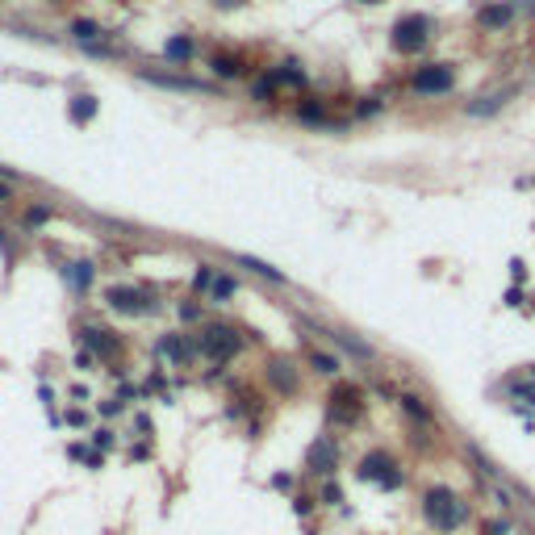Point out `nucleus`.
<instances>
[{
    "mask_svg": "<svg viewBox=\"0 0 535 535\" xmlns=\"http://www.w3.org/2000/svg\"><path fill=\"white\" fill-rule=\"evenodd\" d=\"M67 280H71V289H88L92 284V264H67Z\"/></svg>",
    "mask_w": 535,
    "mask_h": 535,
    "instance_id": "24",
    "label": "nucleus"
},
{
    "mask_svg": "<svg viewBox=\"0 0 535 535\" xmlns=\"http://www.w3.org/2000/svg\"><path fill=\"white\" fill-rule=\"evenodd\" d=\"M251 96H255V100H272V80H255V88H251Z\"/></svg>",
    "mask_w": 535,
    "mask_h": 535,
    "instance_id": "30",
    "label": "nucleus"
},
{
    "mask_svg": "<svg viewBox=\"0 0 535 535\" xmlns=\"http://www.w3.org/2000/svg\"><path fill=\"white\" fill-rule=\"evenodd\" d=\"M297 117H301L306 126H322V122H326V109H322L318 100H301V105H297Z\"/></svg>",
    "mask_w": 535,
    "mask_h": 535,
    "instance_id": "23",
    "label": "nucleus"
},
{
    "mask_svg": "<svg viewBox=\"0 0 535 535\" xmlns=\"http://www.w3.org/2000/svg\"><path fill=\"white\" fill-rule=\"evenodd\" d=\"M310 368L313 372H322V376H339V368H343V364H339V356H326V352H310Z\"/></svg>",
    "mask_w": 535,
    "mask_h": 535,
    "instance_id": "21",
    "label": "nucleus"
},
{
    "mask_svg": "<svg viewBox=\"0 0 535 535\" xmlns=\"http://www.w3.org/2000/svg\"><path fill=\"white\" fill-rule=\"evenodd\" d=\"M46 214H50V209H46V205H34V209H30V214H25V222H30V226H38V222H46Z\"/></svg>",
    "mask_w": 535,
    "mask_h": 535,
    "instance_id": "32",
    "label": "nucleus"
},
{
    "mask_svg": "<svg viewBox=\"0 0 535 535\" xmlns=\"http://www.w3.org/2000/svg\"><path fill=\"white\" fill-rule=\"evenodd\" d=\"M510 393L519 401H535V385H519V381H510Z\"/></svg>",
    "mask_w": 535,
    "mask_h": 535,
    "instance_id": "29",
    "label": "nucleus"
},
{
    "mask_svg": "<svg viewBox=\"0 0 535 535\" xmlns=\"http://www.w3.org/2000/svg\"><path fill=\"white\" fill-rule=\"evenodd\" d=\"M531 306H535V301H531Z\"/></svg>",
    "mask_w": 535,
    "mask_h": 535,
    "instance_id": "41",
    "label": "nucleus"
},
{
    "mask_svg": "<svg viewBox=\"0 0 535 535\" xmlns=\"http://www.w3.org/2000/svg\"><path fill=\"white\" fill-rule=\"evenodd\" d=\"M197 352L209 359H234L243 352V330L238 326H230V322H209L205 330H201V339H197Z\"/></svg>",
    "mask_w": 535,
    "mask_h": 535,
    "instance_id": "2",
    "label": "nucleus"
},
{
    "mask_svg": "<svg viewBox=\"0 0 535 535\" xmlns=\"http://www.w3.org/2000/svg\"><path fill=\"white\" fill-rule=\"evenodd\" d=\"M234 264H238V268H251L255 276H268L272 284H284V272H280V268H272V264H264V260H255V255H238Z\"/></svg>",
    "mask_w": 535,
    "mask_h": 535,
    "instance_id": "15",
    "label": "nucleus"
},
{
    "mask_svg": "<svg viewBox=\"0 0 535 535\" xmlns=\"http://www.w3.org/2000/svg\"><path fill=\"white\" fill-rule=\"evenodd\" d=\"M322 502H326V506H339V502H343V490H339L335 481H326V490H322Z\"/></svg>",
    "mask_w": 535,
    "mask_h": 535,
    "instance_id": "28",
    "label": "nucleus"
},
{
    "mask_svg": "<svg viewBox=\"0 0 535 535\" xmlns=\"http://www.w3.org/2000/svg\"><path fill=\"white\" fill-rule=\"evenodd\" d=\"M214 280H218V272H214L209 264H201V268H197V276H192V289H197V293H209V289H214Z\"/></svg>",
    "mask_w": 535,
    "mask_h": 535,
    "instance_id": "26",
    "label": "nucleus"
},
{
    "mask_svg": "<svg viewBox=\"0 0 535 535\" xmlns=\"http://www.w3.org/2000/svg\"><path fill=\"white\" fill-rule=\"evenodd\" d=\"M510 17H514V4H485L481 13H477V25L481 30H502V25H510Z\"/></svg>",
    "mask_w": 535,
    "mask_h": 535,
    "instance_id": "10",
    "label": "nucleus"
},
{
    "mask_svg": "<svg viewBox=\"0 0 535 535\" xmlns=\"http://www.w3.org/2000/svg\"><path fill=\"white\" fill-rule=\"evenodd\" d=\"M356 477L359 481H368V485H381V490H401L405 485V473H401V464L389 456V451H368L364 460H359V468H356Z\"/></svg>",
    "mask_w": 535,
    "mask_h": 535,
    "instance_id": "4",
    "label": "nucleus"
},
{
    "mask_svg": "<svg viewBox=\"0 0 535 535\" xmlns=\"http://www.w3.org/2000/svg\"><path fill=\"white\" fill-rule=\"evenodd\" d=\"M264 376H268V385L276 389V393H284V398H293L297 393V368L289 364V359H268L264 364Z\"/></svg>",
    "mask_w": 535,
    "mask_h": 535,
    "instance_id": "9",
    "label": "nucleus"
},
{
    "mask_svg": "<svg viewBox=\"0 0 535 535\" xmlns=\"http://www.w3.org/2000/svg\"><path fill=\"white\" fill-rule=\"evenodd\" d=\"M506 105V92H493V96H481V100H473V105H464V113L468 117H490Z\"/></svg>",
    "mask_w": 535,
    "mask_h": 535,
    "instance_id": "14",
    "label": "nucleus"
},
{
    "mask_svg": "<svg viewBox=\"0 0 535 535\" xmlns=\"http://www.w3.org/2000/svg\"><path fill=\"white\" fill-rule=\"evenodd\" d=\"M80 339H84L88 347H96L100 356H117V339H109V330H96V326H88Z\"/></svg>",
    "mask_w": 535,
    "mask_h": 535,
    "instance_id": "16",
    "label": "nucleus"
},
{
    "mask_svg": "<svg viewBox=\"0 0 535 535\" xmlns=\"http://www.w3.org/2000/svg\"><path fill=\"white\" fill-rule=\"evenodd\" d=\"M142 80H151L159 88H176V92H214L209 84H201V80H180V76H159V71H142Z\"/></svg>",
    "mask_w": 535,
    "mask_h": 535,
    "instance_id": "11",
    "label": "nucleus"
},
{
    "mask_svg": "<svg viewBox=\"0 0 535 535\" xmlns=\"http://www.w3.org/2000/svg\"><path fill=\"white\" fill-rule=\"evenodd\" d=\"M359 405H364V398H359L356 385H335V393H330V414H335L339 422H356Z\"/></svg>",
    "mask_w": 535,
    "mask_h": 535,
    "instance_id": "8",
    "label": "nucleus"
},
{
    "mask_svg": "<svg viewBox=\"0 0 535 535\" xmlns=\"http://www.w3.org/2000/svg\"><path fill=\"white\" fill-rule=\"evenodd\" d=\"M310 510H313V502H310V497H293V514H297V519H306Z\"/></svg>",
    "mask_w": 535,
    "mask_h": 535,
    "instance_id": "31",
    "label": "nucleus"
},
{
    "mask_svg": "<svg viewBox=\"0 0 535 535\" xmlns=\"http://www.w3.org/2000/svg\"><path fill=\"white\" fill-rule=\"evenodd\" d=\"M398 401H401V410H405L414 422H431V418H435V414H431V405H422V398H414V393H401Z\"/></svg>",
    "mask_w": 535,
    "mask_h": 535,
    "instance_id": "19",
    "label": "nucleus"
},
{
    "mask_svg": "<svg viewBox=\"0 0 535 535\" xmlns=\"http://www.w3.org/2000/svg\"><path fill=\"white\" fill-rule=\"evenodd\" d=\"M330 335V343H339V347H347L352 356H359V359H372V343H359V339H352L347 330H326Z\"/></svg>",
    "mask_w": 535,
    "mask_h": 535,
    "instance_id": "18",
    "label": "nucleus"
},
{
    "mask_svg": "<svg viewBox=\"0 0 535 535\" xmlns=\"http://www.w3.org/2000/svg\"><path fill=\"white\" fill-rule=\"evenodd\" d=\"M192 352H197V347H188L184 335H168V339H159V356H168L172 364H184Z\"/></svg>",
    "mask_w": 535,
    "mask_h": 535,
    "instance_id": "13",
    "label": "nucleus"
},
{
    "mask_svg": "<svg viewBox=\"0 0 535 535\" xmlns=\"http://www.w3.org/2000/svg\"><path fill=\"white\" fill-rule=\"evenodd\" d=\"M527 376H531V385H535V364H527Z\"/></svg>",
    "mask_w": 535,
    "mask_h": 535,
    "instance_id": "38",
    "label": "nucleus"
},
{
    "mask_svg": "<svg viewBox=\"0 0 535 535\" xmlns=\"http://www.w3.org/2000/svg\"><path fill=\"white\" fill-rule=\"evenodd\" d=\"M4 197H8V188H4V184H0V201H4Z\"/></svg>",
    "mask_w": 535,
    "mask_h": 535,
    "instance_id": "39",
    "label": "nucleus"
},
{
    "mask_svg": "<svg viewBox=\"0 0 535 535\" xmlns=\"http://www.w3.org/2000/svg\"><path fill=\"white\" fill-rule=\"evenodd\" d=\"M359 4H381V0H359Z\"/></svg>",
    "mask_w": 535,
    "mask_h": 535,
    "instance_id": "40",
    "label": "nucleus"
},
{
    "mask_svg": "<svg viewBox=\"0 0 535 535\" xmlns=\"http://www.w3.org/2000/svg\"><path fill=\"white\" fill-rule=\"evenodd\" d=\"M96 113V96H71V122H88Z\"/></svg>",
    "mask_w": 535,
    "mask_h": 535,
    "instance_id": "25",
    "label": "nucleus"
},
{
    "mask_svg": "<svg viewBox=\"0 0 535 535\" xmlns=\"http://www.w3.org/2000/svg\"><path fill=\"white\" fill-rule=\"evenodd\" d=\"M335 464H339V444L335 439H313L310 451H306V468L318 473V477H330Z\"/></svg>",
    "mask_w": 535,
    "mask_h": 535,
    "instance_id": "7",
    "label": "nucleus"
},
{
    "mask_svg": "<svg viewBox=\"0 0 535 535\" xmlns=\"http://www.w3.org/2000/svg\"><path fill=\"white\" fill-rule=\"evenodd\" d=\"M234 293H238V280H234V276H218L214 289H209V301H214V306H226Z\"/></svg>",
    "mask_w": 535,
    "mask_h": 535,
    "instance_id": "20",
    "label": "nucleus"
},
{
    "mask_svg": "<svg viewBox=\"0 0 535 535\" xmlns=\"http://www.w3.org/2000/svg\"><path fill=\"white\" fill-rule=\"evenodd\" d=\"M163 54H168L172 63H188V59H192V38H172V42L163 46Z\"/></svg>",
    "mask_w": 535,
    "mask_h": 535,
    "instance_id": "22",
    "label": "nucleus"
},
{
    "mask_svg": "<svg viewBox=\"0 0 535 535\" xmlns=\"http://www.w3.org/2000/svg\"><path fill=\"white\" fill-rule=\"evenodd\" d=\"M410 88L418 96H447L456 88V67L451 63H422V67H414Z\"/></svg>",
    "mask_w": 535,
    "mask_h": 535,
    "instance_id": "5",
    "label": "nucleus"
},
{
    "mask_svg": "<svg viewBox=\"0 0 535 535\" xmlns=\"http://www.w3.org/2000/svg\"><path fill=\"white\" fill-rule=\"evenodd\" d=\"M92 444L100 447V451H105V447H113V431H96V435H92Z\"/></svg>",
    "mask_w": 535,
    "mask_h": 535,
    "instance_id": "33",
    "label": "nucleus"
},
{
    "mask_svg": "<svg viewBox=\"0 0 535 535\" xmlns=\"http://www.w3.org/2000/svg\"><path fill=\"white\" fill-rule=\"evenodd\" d=\"M422 514H427V523L435 527V531H456V527H464V519H468V502L460 497L456 490H447V485H431V490L422 493Z\"/></svg>",
    "mask_w": 535,
    "mask_h": 535,
    "instance_id": "1",
    "label": "nucleus"
},
{
    "mask_svg": "<svg viewBox=\"0 0 535 535\" xmlns=\"http://www.w3.org/2000/svg\"><path fill=\"white\" fill-rule=\"evenodd\" d=\"M247 67H243V59L238 54H214V76H222V80H238Z\"/></svg>",
    "mask_w": 535,
    "mask_h": 535,
    "instance_id": "17",
    "label": "nucleus"
},
{
    "mask_svg": "<svg viewBox=\"0 0 535 535\" xmlns=\"http://www.w3.org/2000/svg\"><path fill=\"white\" fill-rule=\"evenodd\" d=\"M71 34H76L80 42H92V38H100V25H96V21H76Z\"/></svg>",
    "mask_w": 535,
    "mask_h": 535,
    "instance_id": "27",
    "label": "nucleus"
},
{
    "mask_svg": "<svg viewBox=\"0 0 535 535\" xmlns=\"http://www.w3.org/2000/svg\"><path fill=\"white\" fill-rule=\"evenodd\" d=\"M180 318H184V322H192V318H201V310H197V306H180Z\"/></svg>",
    "mask_w": 535,
    "mask_h": 535,
    "instance_id": "36",
    "label": "nucleus"
},
{
    "mask_svg": "<svg viewBox=\"0 0 535 535\" xmlns=\"http://www.w3.org/2000/svg\"><path fill=\"white\" fill-rule=\"evenodd\" d=\"M431 34H435V21L427 17V13H405V17H398L393 21V50L398 54H418L422 46L431 42Z\"/></svg>",
    "mask_w": 535,
    "mask_h": 535,
    "instance_id": "3",
    "label": "nucleus"
},
{
    "mask_svg": "<svg viewBox=\"0 0 535 535\" xmlns=\"http://www.w3.org/2000/svg\"><path fill=\"white\" fill-rule=\"evenodd\" d=\"M510 531V523H506V519H502V523H485V535H506Z\"/></svg>",
    "mask_w": 535,
    "mask_h": 535,
    "instance_id": "35",
    "label": "nucleus"
},
{
    "mask_svg": "<svg viewBox=\"0 0 535 535\" xmlns=\"http://www.w3.org/2000/svg\"><path fill=\"white\" fill-rule=\"evenodd\" d=\"M376 109H381V100H376V96H364V105H359V113L368 117V113H376Z\"/></svg>",
    "mask_w": 535,
    "mask_h": 535,
    "instance_id": "34",
    "label": "nucleus"
},
{
    "mask_svg": "<svg viewBox=\"0 0 535 535\" xmlns=\"http://www.w3.org/2000/svg\"><path fill=\"white\" fill-rule=\"evenodd\" d=\"M218 8H234V4H243V0H214Z\"/></svg>",
    "mask_w": 535,
    "mask_h": 535,
    "instance_id": "37",
    "label": "nucleus"
},
{
    "mask_svg": "<svg viewBox=\"0 0 535 535\" xmlns=\"http://www.w3.org/2000/svg\"><path fill=\"white\" fill-rule=\"evenodd\" d=\"M105 301H109V310H117V313H146V310H155V301H151L142 289H130V284H113V289L105 293Z\"/></svg>",
    "mask_w": 535,
    "mask_h": 535,
    "instance_id": "6",
    "label": "nucleus"
},
{
    "mask_svg": "<svg viewBox=\"0 0 535 535\" xmlns=\"http://www.w3.org/2000/svg\"><path fill=\"white\" fill-rule=\"evenodd\" d=\"M268 80H272V88H276V84H284V88H306V71H301V63H280Z\"/></svg>",
    "mask_w": 535,
    "mask_h": 535,
    "instance_id": "12",
    "label": "nucleus"
}]
</instances>
